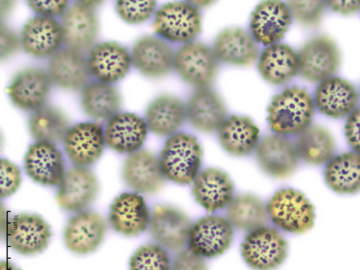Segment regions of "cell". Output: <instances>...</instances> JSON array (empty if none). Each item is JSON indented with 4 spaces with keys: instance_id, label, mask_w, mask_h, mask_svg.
Masks as SVG:
<instances>
[{
    "instance_id": "37",
    "label": "cell",
    "mask_w": 360,
    "mask_h": 270,
    "mask_svg": "<svg viewBox=\"0 0 360 270\" xmlns=\"http://www.w3.org/2000/svg\"><path fill=\"white\" fill-rule=\"evenodd\" d=\"M226 214L233 228L250 232L266 226L269 219L267 205L251 194L235 197L228 206Z\"/></svg>"
},
{
    "instance_id": "12",
    "label": "cell",
    "mask_w": 360,
    "mask_h": 270,
    "mask_svg": "<svg viewBox=\"0 0 360 270\" xmlns=\"http://www.w3.org/2000/svg\"><path fill=\"white\" fill-rule=\"evenodd\" d=\"M255 151L261 169L274 178H288L297 167L300 158L295 144L285 136L276 134L264 136Z\"/></svg>"
},
{
    "instance_id": "11",
    "label": "cell",
    "mask_w": 360,
    "mask_h": 270,
    "mask_svg": "<svg viewBox=\"0 0 360 270\" xmlns=\"http://www.w3.org/2000/svg\"><path fill=\"white\" fill-rule=\"evenodd\" d=\"M192 224L188 217L179 209L158 205L150 219V231L156 241L172 251L181 250L189 243Z\"/></svg>"
},
{
    "instance_id": "5",
    "label": "cell",
    "mask_w": 360,
    "mask_h": 270,
    "mask_svg": "<svg viewBox=\"0 0 360 270\" xmlns=\"http://www.w3.org/2000/svg\"><path fill=\"white\" fill-rule=\"evenodd\" d=\"M245 262L254 270H275L286 259L288 244L275 228L262 226L251 231L241 245Z\"/></svg>"
},
{
    "instance_id": "28",
    "label": "cell",
    "mask_w": 360,
    "mask_h": 270,
    "mask_svg": "<svg viewBox=\"0 0 360 270\" xmlns=\"http://www.w3.org/2000/svg\"><path fill=\"white\" fill-rule=\"evenodd\" d=\"M187 112L193 127L207 134L219 131L227 115L223 100L209 87L196 90L189 100Z\"/></svg>"
},
{
    "instance_id": "47",
    "label": "cell",
    "mask_w": 360,
    "mask_h": 270,
    "mask_svg": "<svg viewBox=\"0 0 360 270\" xmlns=\"http://www.w3.org/2000/svg\"><path fill=\"white\" fill-rule=\"evenodd\" d=\"M0 270H21L10 262L2 261L0 262Z\"/></svg>"
},
{
    "instance_id": "15",
    "label": "cell",
    "mask_w": 360,
    "mask_h": 270,
    "mask_svg": "<svg viewBox=\"0 0 360 270\" xmlns=\"http://www.w3.org/2000/svg\"><path fill=\"white\" fill-rule=\"evenodd\" d=\"M87 64L91 76L109 84L124 78L133 65L128 49L115 41L95 45L88 53Z\"/></svg>"
},
{
    "instance_id": "7",
    "label": "cell",
    "mask_w": 360,
    "mask_h": 270,
    "mask_svg": "<svg viewBox=\"0 0 360 270\" xmlns=\"http://www.w3.org/2000/svg\"><path fill=\"white\" fill-rule=\"evenodd\" d=\"M174 69L190 84L198 89L207 88L216 79L219 61L213 49L192 41L175 53Z\"/></svg>"
},
{
    "instance_id": "29",
    "label": "cell",
    "mask_w": 360,
    "mask_h": 270,
    "mask_svg": "<svg viewBox=\"0 0 360 270\" xmlns=\"http://www.w3.org/2000/svg\"><path fill=\"white\" fill-rule=\"evenodd\" d=\"M113 229L126 236H136L149 226L150 216L144 199L136 193H123L110 207Z\"/></svg>"
},
{
    "instance_id": "17",
    "label": "cell",
    "mask_w": 360,
    "mask_h": 270,
    "mask_svg": "<svg viewBox=\"0 0 360 270\" xmlns=\"http://www.w3.org/2000/svg\"><path fill=\"white\" fill-rule=\"evenodd\" d=\"M51 84L48 72L40 68H27L16 75L6 92L16 107L34 112L45 105Z\"/></svg>"
},
{
    "instance_id": "10",
    "label": "cell",
    "mask_w": 360,
    "mask_h": 270,
    "mask_svg": "<svg viewBox=\"0 0 360 270\" xmlns=\"http://www.w3.org/2000/svg\"><path fill=\"white\" fill-rule=\"evenodd\" d=\"M99 188L98 179L93 170L75 165L65 172L56 200L65 211H82L96 200Z\"/></svg>"
},
{
    "instance_id": "30",
    "label": "cell",
    "mask_w": 360,
    "mask_h": 270,
    "mask_svg": "<svg viewBox=\"0 0 360 270\" xmlns=\"http://www.w3.org/2000/svg\"><path fill=\"white\" fill-rule=\"evenodd\" d=\"M145 116L150 131L160 136H172L185 124L187 105L174 96L164 95L149 104Z\"/></svg>"
},
{
    "instance_id": "38",
    "label": "cell",
    "mask_w": 360,
    "mask_h": 270,
    "mask_svg": "<svg viewBox=\"0 0 360 270\" xmlns=\"http://www.w3.org/2000/svg\"><path fill=\"white\" fill-rule=\"evenodd\" d=\"M169 256L160 245H148L139 248L130 259V270H170Z\"/></svg>"
},
{
    "instance_id": "21",
    "label": "cell",
    "mask_w": 360,
    "mask_h": 270,
    "mask_svg": "<svg viewBox=\"0 0 360 270\" xmlns=\"http://www.w3.org/2000/svg\"><path fill=\"white\" fill-rule=\"evenodd\" d=\"M20 40L27 54L39 58L51 57L64 43L62 25L55 19L37 15L25 25Z\"/></svg>"
},
{
    "instance_id": "41",
    "label": "cell",
    "mask_w": 360,
    "mask_h": 270,
    "mask_svg": "<svg viewBox=\"0 0 360 270\" xmlns=\"http://www.w3.org/2000/svg\"><path fill=\"white\" fill-rule=\"evenodd\" d=\"M21 184V171L8 160L0 161V196L6 198L14 194Z\"/></svg>"
},
{
    "instance_id": "46",
    "label": "cell",
    "mask_w": 360,
    "mask_h": 270,
    "mask_svg": "<svg viewBox=\"0 0 360 270\" xmlns=\"http://www.w3.org/2000/svg\"><path fill=\"white\" fill-rule=\"evenodd\" d=\"M326 6L335 13L349 16L360 11V0H331L326 2Z\"/></svg>"
},
{
    "instance_id": "27",
    "label": "cell",
    "mask_w": 360,
    "mask_h": 270,
    "mask_svg": "<svg viewBox=\"0 0 360 270\" xmlns=\"http://www.w3.org/2000/svg\"><path fill=\"white\" fill-rule=\"evenodd\" d=\"M48 73L52 83L75 91L82 90L91 77L87 58L70 48L61 49L50 58Z\"/></svg>"
},
{
    "instance_id": "35",
    "label": "cell",
    "mask_w": 360,
    "mask_h": 270,
    "mask_svg": "<svg viewBox=\"0 0 360 270\" xmlns=\"http://www.w3.org/2000/svg\"><path fill=\"white\" fill-rule=\"evenodd\" d=\"M295 144L299 158L316 166L328 163L336 150L332 134L319 125H311L298 134Z\"/></svg>"
},
{
    "instance_id": "16",
    "label": "cell",
    "mask_w": 360,
    "mask_h": 270,
    "mask_svg": "<svg viewBox=\"0 0 360 270\" xmlns=\"http://www.w3.org/2000/svg\"><path fill=\"white\" fill-rule=\"evenodd\" d=\"M292 23L288 5L277 0L261 3L252 12L250 27L255 41L272 46L282 40Z\"/></svg>"
},
{
    "instance_id": "40",
    "label": "cell",
    "mask_w": 360,
    "mask_h": 270,
    "mask_svg": "<svg viewBox=\"0 0 360 270\" xmlns=\"http://www.w3.org/2000/svg\"><path fill=\"white\" fill-rule=\"evenodd\" d=\"M157 8L153 1H117L116 11L129 24H141L152 18Z\"/></svg>"
},
{
    "instance_id": "22",
    "label": "cell",
    "mask_w": 360,
    "mask_h": 270,
    "mask_svg": "<svg viewBox=\"0 0 360 270\" xmlns=\"http://www.w3.org/2000/svg\"><path fill=\"white\" fill-rule=\"evenodd\" d=\"M107 229L105 219L94 212H82L68 222L64 234L67 248L73 253L94 252L103 241Z\"/></svg>"
},
{
    "instance_id": "13",
    "label": "cell",
    "mask_w": 360,
    "mask_h": 270,
    "mask_svg": "<svg viewBox=\"0 0 360 270\" xmlns=\"http://www.w3.org/2000/svg\"><path fill=\"white\" fill-rule=\"evenodd\" d=\"M50 226L37 214H20L8 226L10 246L22 255L42 253L49 246L51 237Z\"/></svg>"
},
{
    "instance_id": "43",
    "label": "cell",
    "mask_w": 360,
    "mask_h": 270,
    "mask_svg": "<svg viewBox=\"0 0 360 270\" xmlns=\"http://www.w3.org/2000/svg\"><path fill=\"white\" fill-rule=\"evenodd\" d=\"M27 5L39 16L53 18L57 16H63L68 9V1L59 0V1H27Z\"/></svg>"
},
{
    "instance_id": "2",
    "label": "cell",
    "mask_w": 360,
    "mask_h": 270,
    "mask_svg": "<svg viewBox=\"0 0 360 270\" xmlns=\"http://www.w3.org/2000/svg\"><path fill=\"white\" fill-rule=\"evenodd\" d=\"M202 155L201 145L195 136L178 133L166 141L160 159L167 179L179 185H187L200 172Z\"/></svg>"
},
{
    "instance_id": "34",
    "label": "cell",
    "mask_w": 360,
    "mask_h": 270,
    "mask_svg": "<svg viewBox=\"0 0 360 270\" xmlns=\"http://www.w3.org/2000/svg\"><path fill=\"white\" fill-rule=\"evenodd\" d=\"M122 104V96L112 84L97 81L89 83L82 89V108L93 119H110L119 113Z\"/></svg>"
},
{
    "instance_id": "3",
    "label": "cell",
    "mask_w": 360,
    "mask_h": 270,
    "mask_svg": "<svg viewBox=\"0 0 360 270\" xmlns=\"http://www.w3.org/2000/svg\"><path fill=\"white\" fill-rule=\"evenodd\" d=\"M269 217L283 231L303 234L314 226L315 207L302 193L292 188L277 191L268 202Z\"/></svg>"
},
{
    "instance_id": "14",
    "label": "cell",
    "mask_w": 360,
    "mask_h": 270,
    "mask_svg": "<svg viewBox=\"0 0 360 270\" xmlns=\"http://www.w3.org/2000/svg\"><path fill=\"white\" fill-rule=\"evenodd\" d=\"M61 25L68 48L83 53L95 46L99 23L94 8L78 1L67 10Z\"/></svg>"
},
{
    "instance_id": "8",
    "label": "cell",
    "mask_w": 360,
    "mask_h": 270,
    "mask_svg": "<svg viewBox=\"0 0 360 270\" xmlns=\"http://www.w3.org/2000/svg\"><path fill=\"white\" fill-rule=\"evenodd\" d=\"M233 239V227L227 219L207 216L192 225L189 236V250L207 259L224 254Z\"/></svg>"
},
{
    "instance_id": "45",
    "label": "cell",
    "mask_w": 360,
    "mask_h": 270,
    "mask_svg": "<svg viewBox=\"0 0 360 270\" xmlns=\"http://www.w3.org/2000/svg\"><path fill=\"white\" fill-rule=\"evenodd\" d=\"M21 46V40L11 31L4 26L1 28V56L6 58L17 51Z\"/></svg>"
},
{
    "instance_id": "1",
    "label": "cell",
    "mask_w": 360,
    "mask_h": 270,
    "mask_svg": "<svg viewBox=\"0 0 360 270\" xmlns=\"http://www.w3.org/2000/svg\"><path fill=\"white\" fill-rule=\"evenodd\" d=\"M315 103L306 88L292 86L276 96L268 108L269 127L277 134L296 135L311 125Z\"/></svg>"
},
{
    "instance_id": "4",
    "label": "cell",
    "mask_w": 360,
    "mask_h": 270,
    "mask_svg": "<svg viewBox=\"0 0 360 270\" xmlns=\"http://www.w3.org/2000/svg\"><path fill=\"white\" fill-rule=\"evenodd\" d=\"M155 32L164 40L188 44L202 32V18L198 8L189 3H171L155 14Z\"/></svg>"
},
{
    "instance_id": "9",
    "label": "cell",
    "mask_w": 360,
    "mask_h": 270,
    "mask_svg": "<svg viewBox=\"0 0 360 270\" xmlns=\"http://www.w3.org/2000/svg\"><path fill=\"white\" fill-rule=\"evenodd\" d=\"M122 175L129 188L145 195L158 193L167 180L160 159L145 149H139L127 158Z\"/></svg>"
},
{
    "instance_id": "31",
    "label": "cell",
    "mask_w": 360,
    "mask_h": 270,
    "mask_svg": "<svg viewBox=\"0 0 360 270\" xmlns=\"http://www.w3.org/2000/svg\"><path fill=\"white\" fill-rule=\"evenodd\" d=\"M257 68L262 78L270 84H286L299 74L298 53L287 44L269 46L259 56Z\"/></svg>"
},
{
    "instance_id": "33",
    "label": "cell",
    "mask_w": 360,
    "mask_h": 270,
    "mask_svg": "<svg viewBox=\"0 0 360 270\" xmlns=\"http://www.w3.org/2000/svg\"><path fill=\"white\" fill-rule=\"evenodd\" d=\"M323 175L326 185L338 194L360 193V153L349 152L333 158Z\"/></svg>"
},
{
    "instance_id": "36",
    "label": "cell",
    "mask_w": 360,
    "mask_h": 270,
    "mask_svg": "<svg viewBox=\"0 0 360 270\" xmlns=\"http://www.w3.org/2000/svg\"><path fill=\"white\" fill-rule=\"evenodd\" d=\"M28 128L38 141L53 144L64 141L70 129L65 114L54 106L46 105L30 117Z\"/></svg>"
},
{
    "instance_id": "6",
    "label": "cell",
    "mask_w": 360,
    "mask_h": 270,
    "mask_svg": "<svg viewBox=\"0 0 360 270\" xmlns=\"http://www.w3.org/2000/svg\"><path fill=\"white\" fill-rule=\"evenodd\" d=\"M299 75L307 81L321 83L338 72L342 55L335 41L326 36L313 38L298 53Z\"/></svg>"
},
{
    "instance_id": "20",
    "label": "cell",
    "mask_w": 360,
    "mask_h": 270,
    "mask_svg": "<svg viewBox=\"0 0 360 270\" xmlns=\"http://www.w3.org/2000/svg\"><path fill=\"white\" fill-rule=\"evenodd\" d=\"M64 143L69 159L75 165H91L103 155L106 143L104 129L98 122L77 124L70 128Z\"/></svg>"
},
{
    "instance_id": "39",
    "label": "cell",
    "mask_w": 360,
    "mask_h": 270,
    "mask_svg": "<svg viewBox=\"0 0 360 270\" xmlns=\"http://www.w3.org/2000/svg\"><path fill=\"white\" fill-rule=\"evenodd\" d=\"M326 6V2L321 0H292L288 3L292 19L307 27H316L321 23Z\"/></svg>"
},
{
    "instance_id": "23",
    "label": "cell",
    "mask_w": 360,
    "mask_h": 270,
    "mask_svg": "<svg viewBox=\"0 0 360 270\" xmlns=\"http://www.w3.org/2000/svg\"><path fill=\"white\" fill-rule=\"evenodd\" d=\"M193 195L207 212L224 209L233 200L234 186L225 172L207 168L198 173L193 181Z\"/></svg>"
},
{
    "instance_id": "19",
    "label": "cell",
    "mask_w": 360,
    "mask_h": 270,
    "mask_svg": "<svg viewBox=\"0 0 360 270\" xmlns=\"http://www.w3.org/2000/svg\"><path fill=\"white\" fill-rule=\"evenodd\" d=\"M131 54L134 67L148 77H165L174 68L175 53L160 37H141L134 45Z\"/></svg>"
},
{
    "instance_id": "25",
    "label": "cell",
    "mask_w": 360,
    "mask_h": 270,
    "mask_svg": "<svg viewBox=\"0 0 360 270\" xmlns=\"http://www.w3.org/2000/svg\"><path fill=\"white\" fill-rule=\"evenodd\" d=\"M359 95L348 81L333 77L320 83L315 93L314 103L323 115L335 119L349 116L356 109Z\"/></svg>"
},
{
    "instance_id": "24",
    "label": "cell",
    "mask_w": 360,
    "mask_h": 270,
    "mask_svg": "<svg viewBox=\"0 0 360 270\" xmlns=\"http://www.w3.org/2000/svg\"><path fill=\"white\" fill-rule=\"evenodd\" d=\"M148 127L144 120L136 114L119 112L108 120L104 135L107 145L118 153H134L144 143Z\"/></svg>"
},
{
    "instance_id": "42",
    "label": "cell",
    "mask_w": 360,
    "mask_h": 270,
    "mask_svg": "<svg viewBox=\"0 0 360 270\" xmlns=\"http://www.w3.org/2000/svg\"><path fill=\"white\" fill-rule=\"evenodd\" d=\"M170 270H208L205 259L191 250L180 251L174 257Z\"/></svg>"
},
{
    "instance_id": "26",
    "label": "cell",
    "mask_w": 360,
    "mask_h": 270,
    "mask_svg": "<svg viewBox=\"0 0 360 270\" xmlns=\"http://www.w3.org/2000/svg\"><path fill=\"white\" fill-rule=\"evenodd\" d=\"M213 49L219 61L229 65L251 66L259 58L257 41L241 27L224 30L217 37Z\"/></svg>"
},
{
    "instance_id": "18",
    "label": "cell",
    "mask_w": 360,
    "mask_h": 270,
    "mask_svg": "<svg viewBox=\"0 0 360 270\" xmlns=\"http://www.w3.org/2000/svg\"><path fill=\"white\" fill-rule=\"evenodd\" d=\"M27 174L44 186L62 184L65 172L63 154L55 144L38 141L29 146L24 159Z\"/></svg>"
},
{
    "instance_id": "32",
    "label": "cell",
    "mask_w": 360,
    "mask_h": 270,
    "mask_svg": "<svg viewBox=\"0 0 360 270\" xmlns=\"http://www.w3.org/2000/svg\"><path fill=\"white\" fill-rule=\"evenodd\" d=\"M219 131L221 146L234 157L250 155L259 142V129L248 116L226 118Z\"/></svg>"
},
{
    "instance_id": "44",
    "label": "cell",
    "mask_w": 360,
    "mask_h": 270,
    "mask_svg": "<svg viewBox=\"0 0 360 270\" xmlns=\"http://www.w3.org/2000/svg\"><path fill=\"white\" fill-rule=\"evenodd\" d=\"M345 136L354 152L360 153V108L354 110L347 119Z\"/></svg>"
}]
</instances>
